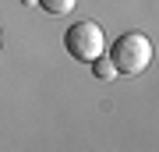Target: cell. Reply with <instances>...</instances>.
I'll use <instances>...</instances> for the list:
<instances>
[{
  "mask_svg": "<svg viewBox=\"0 0 159 152\" xmlns=\"http://www.w3.org/2000/svg\"><path fill=\"white\" fill-rule=\"evenodd\" d=\"M106 53H110V64L117 67V74L134 78V74H142L152 64V39L145 32H124Z\"/></svg>",
  "mask_w": 159,
  "mask_h": 152,
  "instance_id": "cell-1",
  "label": "cell"
},
{
  "mask_svg": "<svg viewBox=\"0 0 159 152\" xmlns=\"http://www.w3.org/2000/svg\"><path fill=\"white\" fill-rule=\"evenodd\" d=\"M64 46H67V53L74 60H99L102 53H106V35H102V28L96 21H78L67 28V35H64Z\"/></svg>",
  "mask_w": 159,
  "mask_h": 152,
  "instance_id": "cell-2",
  "label": "cell"
},
{
  "mask_svg": "<svg viewBox=\"0 0 159 152\" xmlns=\"http://www.w3.org/2000/svg\"><path fill=\"white\" fill-rule=\"evenodd\" d=\"M35 4H39L46 14H67V11H74L78 0H35Z\"/></svg>",
  "mask_w": 159,
  "mask_h": 152,
  "instance_id": "cell-3",
  "label": "cell"
},
{
  "mask_svg": "<svg viewBox=\"0 0 159 152\" xmlns=\"http://www.w3.org/2000/svg\"><path fill=\"white\" fill-rule=\"evenodd\" d=\"M92 64H96V78H102V81H113V78H117V67L110 64V57H106V53H102L99 60H92Z\"/></svg>",
  "mask_w": 159,
  "mask_h": 152,
  "instance_id": "cell-4",
  "label": "cell"
},
{
  "mask_svg": "<svg viewBox=\"0 0 159 152\" xmlns=\"http://www.w3.org/2000/svg\"><path fill=\"white\" fill-rule=\"evenodd\" d=\"M0 43H4V35H0Z\"/></svg>",
  "mask_w": 159,
  "mask_h": 152,
  "instance_id": "cell-5",
  "label": "cell"
}]
</instances>
